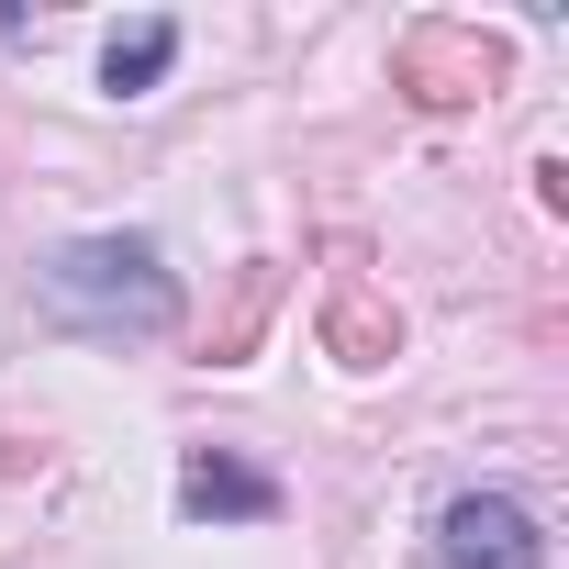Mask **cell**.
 <instances>
[{
  "label": "cell",
  "instance_id": "7",
  "mask_svg": "<svg viewBox=\"0 0 569 569\" xmlns=\"http://www.w3.org/2000/svg\"><path fill=\"white\" fill-rule=\"evenodd\" d=\"M268 291H279V279H268V268H246V279H234V313L212 325V369H234V358L257 347V325H268Z\"/></svg>",
  "mask_w": 569,
  "mask_h": 569
},
{
  "label": "cell",
  "instance_id": "6",
  "mask_svg": "<svg viewBox=\"0 0 569 569\" xmlns=\"http://www.w3.org/2000/svg\"><path fill=\"white\" fill-rule=\"evenodd\" d=\"M168 68H179V23H168V12H146V23H123V34L101 46V90H112V101H146Z\"/></svg>",
  "mask_w": 569,
  "mask_h": 569
},
{
  "label": "cell",
  "instance_id": "4",
  "mask_svg": "<svg viewBox=\"0 0 569 569\" xmlns=\"http://www.w3.org/2000/svg\"><path fill=\"white\" fill-rule=\"evenodd\" d=\"M179 513H190V525H268V513H279V480L246 469L234 447H190V458H179Z\"/></svg>",
  "mask_w": 569,
  "mask_h": 569
},
{
  "label": "cell",
  "instance_id": "3",
  "mask_svg": "<svg viewBox=\"0 0 569 569\" xmlns=\"http://www.w3.org/2000/svg\"><path fill=\"white\" fill-rule=\"evenodd\" d=\"M436 558L447 569H547V525L513 491H458L436 513Z\"/></svg>",
  "mask_w": 569,
  "mask_h": 569
},
{
  "label": "cell",
  "instance_id": "1",
  "mask_svg": "<svg viewBox=\"0 0 569 569\" xmlns=\"http://www.w3.org/2000/svg\"><path fill=\"white\" fill-rule=\"evenodd\" d=\"M46 313L79 336H168L179 325V279L157 234H79L46 257Z\"/></svg>",
  "mask_w": 569,
  "mask_h": 569
},
{
  "label": "cell",
  "instance_id": "5",
  "mask_svg": "<svg viewBox=\"0 0 569 569\" xmlns=\"http://www.w3.org/2000/svg\"><path fill=\"white\" fill-rule=\"evenodd\" d=\"M325 347H336L347 369H380V358H402V313L369 291V279H336V302H325Z\"/></svg>",
  "mask_w": 569,
  "mask_h": 569
},
{
  "label": "cell",
  "instance_id": "2",
  "mask_svg": "<svg viewBox=\"0 0 569 569\" xmlns=\"http://www.w3.org/2000/svg\"><path fill=\"white\" fill-rule=\"evenodd\" d=\"M502 79H513V46L480 23H402V46H391V90H413L425 112H469Z\"/></svg>",
  "mask_w": 569,
  "mask_h": 569
}]
</instances>
